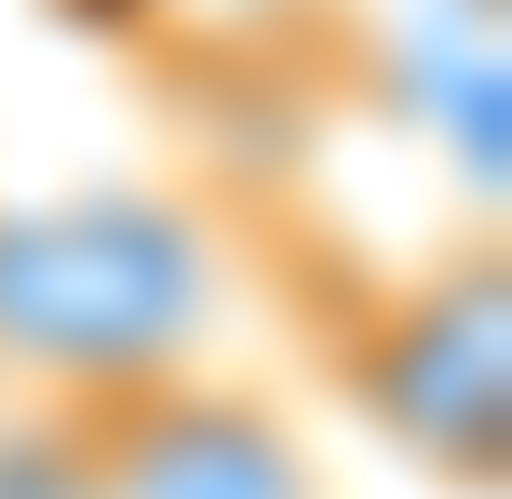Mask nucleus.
Returning a JSON list of instances; mask_svg holds the SVG:
<instances>
[{
  "label": "nucleus",
  "instance_id": "nucleus-1",
  "mask_svg": "<svg viewBox=\"0 0 512 499\" xmlns=\"http://www.w3.org/2000/svg\"><path fill=\"white\" fill-rule=\"evenodd\" d=\"M310 351L337 365V392L432 486L499 499V473H512V284H499V243L324 284L310 297Z\"/></svg>",
  "mask_w": 512,
  "mask_h": 499
},
{
  "label": "nucleus",
  "instance_id": "nucleus-2",
  "mask_svg": "<svg viewBox=\"0 0 512 499\" xmlns=\"http://www.w3.org/2000/svg\"><path fill=\"white\" fill-rule=\"evenodd\" d=\"M0 499H95V486H81V446H68V419H54V392L0 405Z\"/></svg>",
  "mask_w": 512,
  "mask_h": 499
}]
</instances>
